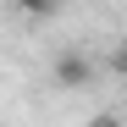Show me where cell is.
<instances>
[{
	"mask_svg": "<svg viewBox=\"0 0 127 127\" xmlns=\"http://www.w3.org/2000/svg\"><path fill=\"white\" fill-rule=\"evenodd\" d=\"M89 127H116V116H111V111H105V116H94Z\"/></svg>",
	"mask_w": 127,
	"mask_h": 127,
	"instance_id": "obj_2",
	"label": "cell"
},
{
	"mask_svg": "<svg viewBox=\"0 0 127 127\" xmlns=\"http://www.w3.org/2000/svg\"><path fill=\"white\" fill-rule=\"evenodd\" d=\"M55 83H61V89H89V83H94V61L83 50H61L55 55Z\"/></svg>",
	"mask_w": 127,
	"mask_h": 127,
	"instance_id": "obj_1",
	"label": "cell"
}]
</instances>
